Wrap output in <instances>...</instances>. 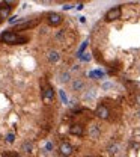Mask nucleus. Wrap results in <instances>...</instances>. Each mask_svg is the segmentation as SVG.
I'll return each instance as SVG.
<instances>
[{"label": "nucleus", "instance_id": "f257e3e1", "mask_svg": "<svg viewBox=\"0 0 140 157\" xmlns=\"http://www.w3.org/2000/svg\"><path fill=\"white\" fill-rule=\"evenodd\" d=\"M0 41L5 42V44H18L20 41V35L15 32H5L0 36Z\"/></svg>", "mask_w": 140, "mask_h": 157}, {"label": "nucleus", "instance_id": "f03ea898", "mask_svg": "<svg viewBox=\"0 0 140 157\" xmlns=\"http://www.w3.org/2000/svg\"><path fill=\"white\" fill-rule=\"evenodd\" d=\"M121 15H122V9L119 6L111 8V9H109L105 12V21H115L117 18H121Z\"/></svg>", "mask_w": 140, "mask_h": 157}, {"label": "nucleus", "instance_id": "7ed1b4c3", "mask_svg": "<svg viewBox=\"0 0 140 157\" xmlns=\"http://www.w3.org/2000/svg\"><path fill=\"white\" fill-rule=\"evenodd\" d=\"M42 98L45 103H51L53 98H54V91H53V88L48 83H45L42 86Z\"/></svg>", "mask_w": 140, "mask_h": 157}, {"label": "nucleus", "instance_id": "20e7f679", "mask_svg": "<svg viewBox=\"0 0 140 157\" xmlns=\"http://www.w3.org/2000/svg\"><path fill=\"white\" fill-rule=\"evenodd\" d=\"M41 23V20L36 18V20H27L24 23L18 24V26H15V29L14 30H26V29H33V27H36L38 24Z\"/></svg>", "mask_w": 140, "mask_h": 157}, {"label": "nucleus", "instance_id": "39448f33", "mask_svg": "<svg viewBox=\"0 0 140 157\" xmlns=\"http://www.w3.org/2000/svg\"><path fill=\"white\" fill-rule=\"evenodd\" d=\"M47 21H48L50 26H59V24L63 21V18H62V15L57 14V12H50L48 15H47Z\"/></svg>", "mask_w": 140, "mask_h": 157}, {"label": "nucleus", "instance_id": "423d86ee", "mask_svg": "<svg viewBox=\"0 0 140 157\" xmlns=\"http://www.w3.org/2000/svg\"><path fill=\"white\" fill-rule=\"evenodd\" d=\"M95 115H97L98 118H101V119H109L110 118V110L107 106H104V104H99L95 110Z\"/></svg>", "mask_w": 140, "mask_h": 157}, {"label": "nucleus", "instance_id": "0eeeda50", "mask_svg": "<svg viewBox=\"0 0 140 157\" xmlns=\"http://www.w3.org/2000/svg\"><path fill=\"white\" fill-rule=\"evenodd\" d=\"M11 11H12V6L8 5V3H0V23L5 20V18L9 17V14H11Z\"/></svg>", "mask_w": 140, "mask_h": 157}, {"label": "nucleus", "instance_id": "6e6552de", "mask_svg": "<svg viewBox=\"0 0 140 157\" xmlns=\"http://www.w3.org/2000/svg\"><path fill=\"white\" fill-rule=\"evenodd\" d=\"M69 133H71L72 136H83L85 127L81 125V124H72V125L69 127Z\"/></svg>", "mask_w": 140, "mask_h": 157}, {"label": "nucleus", "instance_id": "1a4fd4ad", "mask_svg": "<svg viewBox=\"0 0 140 157\" xmlns=\"http://www.w3.org/2000/svg\"><path fill=\"white\" fill-rule=\"evenodd\" d=\"M59 151H60V154L62 156H69L71 153H72V145L71 144H68V142H62L60 144V148H59Z\"/></svg>", "mask_w": 140, "mask_h": 157}, {"label": "nucleus", "instance_id": "9d476101", "mask_svg": "<svg viewBox=\"0 0 140 157\" xmlns=\"http://www.w3.org/2000/svg\"><path fill=\"white\" fill-rule=\"evenodd\" d=\"M89 136H91L92 139H97L98 136H99V125H97V124H92V125H89Z\"/></svg>", "mask_w": 140, "mask_h": 157}, {"label": "nucleus", "instance_id": "9b49d317", "mask_svg": "<svg viewBox=\"0 0 140 157\" xmlns=\"http://www.w3.org/2000/svg\"><path fill=\"white\" fill-rule=\"evenodd\" d=\"M85 89V82L81 80V78H75L72 82V91H75V92H80V91Z\"/></svg>", "mask_w": 140, "mask_h": 157}, {"label": "nucleus", "instance_id": "f8f14e48", "mask_svg": "<svg viewBox=\"0 0 140 157\" xmlns=\"http://www.w3.org/2000/svg\"><path fill=\"white\" fill-rule=\"evenodd\" d=\"M48 60L50 62H53V64H56V62H59L60 60V54H59V51H56V50H51V51H48Z\"/></svg>", "mask_w": 140, "mask_h": 157}, {"label": "nucleus", "instance_id": "ddd939ff", "mask_svg": "<svg viewBox=\"0 0 140 157\" xmlns=\"http://www.w3.org/2000/svg\"><path fill=\"white\" fill-rule=\"evenodd\" d=\"M107 151H109V154L110 156H115L116 153L119 151V145L116 144V142H111V144L107 146Z\"/></svg>", "mask_w": 140, "mask_h": 157}, {"label": "nucleus", "instance_id": "4468645a", "mask_svg": "<svg viewBox=\"0 0 140 157\" xmlns=\"http://www.w3.org/2000/svg\"><path fill=\"white\" fill-rule=\"evenodd\" d=\"M69 80H71V72H69V71L60 72V82H62V83H68Z\"/></svg>", "mask_w": 140, "mask_h": 157}, {"label": "nucleus", "instance_id": "2eb2a0df", "mask_svg": "<svg viewBox=\"0 0 140 157\" xmlns=\"http://www.w3.org/2000/svg\"><path fill=\"white\" fill-rule=\"evenodd\" d=\"M95 97H97V89H93V88L89 89L87 92H85V98H86V100H92V98H95Z\"/></svg>", "mask_w": 140, "mask_h": 157}, {"label": "nucleus", "instance_id": "dca6fc26", "mask_svg": "<svg viewBox=\"0 0 140 157\" xmlns=\"http://www.w3.org/2000/svg\"><path fill=\"white\" fill-rule=\"evenodd\" d=\"M32 148H33L32 142H26V144L23 145V150H24L26 153H32Z\"/></svg>", "mask_w": 140, "mask_h": 157}, {"label": "nucleus", "instance_id": "f3484780", "mask_svg": "<svg viewBox=\"0 0 140 157\" xmlns=\"http://www.w3.org/2000/svg\"><path fill=\"white\" fill-rule=\"evenodd\" d=\"M115 85L113 83H110V82H104L103 85H101V89H104V91H107V89H111Z\"/></svg>", "mask_w": 140, "mask_h": 157}, {"label": "nucleus", "instance_id": "a211bd4d", "mask_svg": "<svg viewBox=\"0 0 140 157\" xmlns=\"http://www.w3.org/2000/svg\"><path fill=\"white\" fill-rule=\"evenodd\" d=\"M89 76H91V77H95V78H101L103 77V72L101 71H91Z\"/></svg>", "mask_w": 140, "mask_h": 157}, {"label": "nucleus", "instance_id": "6ab92c4d", "mask_svg": "<svg viewBox=\"0 0 140 157\" xmlns=\"http://www.w3.org/2000/svg\"><path fill=\"white\" fill-rule=\"evenodd\" d=\"M14 140H15V136H14V133H9L6 136V142H9V144H12Z\"/></svg>", "mask_w": 140, "mask_h": 157}, {"label": "nucleus", "instance_id": "aec40b11", "mask_svg": "<svg viewBox=\"0 0 140 157\" xmlns=\"http://www.w3.org/2000/svg\"><path fill=\"white\" fill-rule=\"evenodd\" d=\"M24 18H20V17H12V18H9V23L14 24V23H17V21H23Z\"/></svg>", "mask_w": 140, "mask_h": 157}, {"label": "nucleus", "instance_id": "412c9836", "mask_svg": "<svg viewBox=\"0 0 140 157\" xmlns=\"http://www.w3.org/2000/svg\"><path fill=\"white\" fill-rule=\"evenodd\" d=\"M59 94H60L62 101H63V103H68V98H66V95H65V91H59Z\"/></svg>", "mask_w": 140, "mask_h": 157}, {"label": "nucleus", "instance_id": "4be33fe9", "mask_svg": "<svg viewBox=\"0 0 140 157\" xmlns=\"http://www.w3.org/2000/svg\"><path fill=\"white\" fill-rule=\"evenodd\" d=\"M5 3H8V5H14V3H17V0H3Z\"/></svg>", "mask_w": 140, "mask_h": 157}, {"label": "nucleus", "instance_id": "5701e85b", "mask_svg": "<svg viewBox=\"0 0 140 157\" xmlns=\"http://www.w3.org/2000/svg\"><path fill=\"white\" fill-rule=\"evenodd\" d=\"M136 103H137V104L140 106V92L137 94V95H136Z\"/></svg>", "mask_w": 140, "mask_h": 157}, {"label": "nucleus", "instance_id": "b1692460", "mask_svg": "<svg viewBox=\"0 0 140 157\" xmlns=\"http://www.w3.org/2000/svg\"><path fill=\"white\" fill-rule=\"evenodd\" d=\"M63 9H65V11H68V9H71V5H63Z\"/></svg>", "mask_w": 140, "mask_h": 157}, {"label": "nucleus", "instance_id": "393cba45", "mask_svg": "<svg viewBox=\"0 0 140 157\" xmlns=\"http://www.w3.org/2000/svg\"><path fill=\"white\" fill-rule=\"evenodd\" d=\"M137 116H139V118H140V109H139V110H137Z\"/></svg>", "mask_w": 140, "mask_h": 157}, {"label": "nucleus", "instance_id": "a878e982", "mask_svg": "<svg viewBox=\"0 0 140 157\" xmlns=\"http://www.w3.org/2000/svg\"><path fill=\"white\" fill-rule=\"evenodd\" d=\"M14 157H21V156H20V154H15V156H14Z\"/></svg>", "mask_w": 140, "mask_h": 157}, {"label": "nucleus", "instance_id": "bb28decb", "mask_svg": "<svg viewBox=\"0 0 140 157\" xmlns=\"http://www.w3.org/2000/svg\"><path fill=\"white\" fill-rule=\"evenodd\" d=\"M42 2H45V3H48V2H50V0H42Z\"/></svg>", "mask_w": 140, "mask_h": 157}, {"label": "nucleus", "instance_id": "cd10ccee", "mask_svg": "<svg viewBox=\"0 0 140 157\" xmlns=\"http://www.w3.org/2000/svg\"><path fill=\"white\" fill-rule=\"evenodd\" d=\"M86 157H92V156H86Z\"/></svg>", "mask_w": 140, "mask_h": 157}]
</instances>
